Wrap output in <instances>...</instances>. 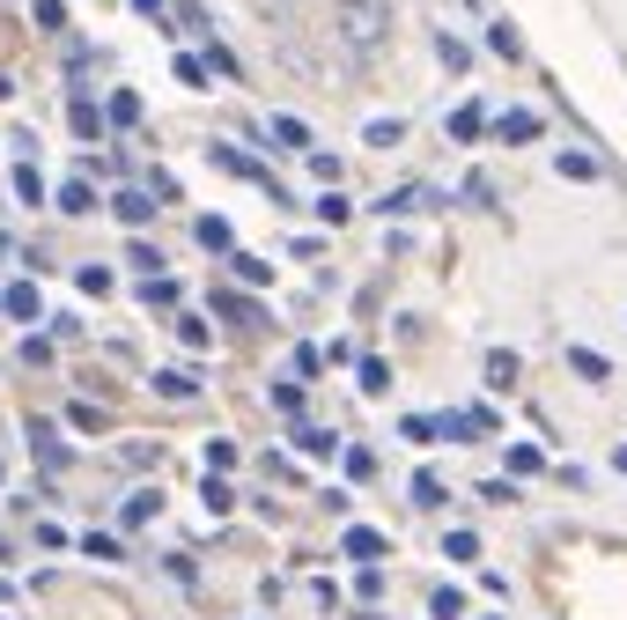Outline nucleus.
I'll list each match as a JSON object with an SVG mask.
<instances>
[{
    "label": "nucleus",
    "mask_w": 627,
    "mask_h": 620,
    "mask_svg": "<svg viewBox=\"0 0 627 620\" xmlns=\"http://www.w3.org/2000/svg\"><path fill=\"white\" fill-rule=\"evenodd\" d=\"M333 37L347 59H377L391 45V0H333Z\"/></svg>",
    "instance_id": "1"
},
{
    "label": "nucleus",
    "mask_w": 627,
    "mask_h": 620,
    "mask_svg": "<svg viewBox=\"0 0 627 620\" xmlns=\"http://www.w3.org/2000/svg\"><path fill=\"white\" fill-rule=\"evenodd\" d=\"M23 436H30V450H37V466H45V472H67V458H74V450L60 444V428H52L45 414H30V422H23Z\"/></svg>",
    "instance_id": "2"
},
{
    "label": "nucleus",
    "mask_w": 627,
    "mask_h": 620,
    "mask_svg": "<svg viewBox=\"0 0 627 620\" xmlns=\"http://www.w3.org/2000/svg\"><path fill=\"white\" fill-rule=\"evenodd\" d=\"M155 207H163V193H155V185H126V193L111 199V215H119L126 229H148V222H155Z\"/></svg>",
    "instance_id": "3"
},
{
    "label": "nucleus",
    "mask_w": 627,
    "mask_h": 620,
    "mask_svg": "<svg viewBox=\"0 0 627 620\" xmlns=\"http://www.w3.org/2000/svg\"><path fill=\"white\" fill-rule=\"evenodd\" d=\"M207 163H215V171H229V177H244V185H273V171H266L259 155L229 149V141H215V149H207Z\"/></svg>",
    "instance_id": "4"
},
{
    "label": "nucleus",
    "mask_w": 627,
    "mask_h": 620,
    "mask_svg": "<svg viewBox=\"0 0 627 620\" xmlns=\"http://www.w3.org/2000/svg\"><path fill=\"white\" fill-rule=\"evenodd\" d=\"M487 133H495V141H509V149H531V141L547 133V119H539V111H502Z\"/></svg>",
    "instance_id": "5"
},
{
    "label": "nucleus",
    "mask_w": 627,
    "mask_h": 620,
    "mask_svg": "<svg viewBox=\"0 0 627 620\" xmlns=\"http://www.w3.org/2000/svg\"><path fill=\"white\" fill-rule=\"evenodd\" d=\"M487 104H458V111H451V119H443V133H451V141H487Z\"/></svg>",
    "instance_id": "6"
},
{
    "label": "nucleus",
    "mask_w": 627,
    "mask_h": 620,
    "mask_svg": "<svg viewBox=\"0 0 627 620\" xmlns=\"http://www.w3.org/2000/svg\"><path fill=\"white\" fill-rule=\"evenodd\" d=\"M554 177H569V185H598L605 163H598V155H583V149H561L554 155Z\"/></svg>",
    "instance_id": "7"
},
{
    "label": "nucleus",
    "mask_w": 627,
    "mask_h": 620,
    "mask_svg": "<svg viewBox=\"0 0 627 620\" xmlns=\"http://www.w3.org/2000/svg\"><path fill=\"white\" fill-rule=\"evenodd\" d=\"M8 318H15V325H37V318H45V296H37V281H8Z\"/></svg>",
    "instance_id": "8"
},
{
    "label": "nucleus",
    "mask_w": 627,
    "mask_h": 620,
    "mask_svg": "<svg viewBox=\"0 0 627 620\" xmlns=\"http://www.w3.org/2000/svg\"><path fill=\"white\" fill-rule=\"evenodd\" d=\"M517 377H525V362H517L509 348L487 355V392H517Z\"/></svg>",
    "instance_id": "9"
},
{
    "label": "nucleus",
    "mask_w": 627,
    "mask_h": 620,
    "mask_svg": "<svg viewBox=\"0 0 627 620\" xmlns=\"http://www.w3.org/2000/svg\"><path fill=\"white\" fill-rule=\"evenodd\" d=\"M339 546H347L355 562H385V554H391V540H385V532H369V524H355V532H347Z\"/></svg>",
    "instance_id": "10"
},
{
    "label": "nucleus",
    "mask_w": 627,
    "mask_h": 620,
    "mask_svg": "<svg viewBox=\"0 0 627 620\" xmlns=\"http://www.w3.org/2000/svg\"><path fill=\"white\" fill-rule=\"evenodd\" d=\"M119 518H126V524H155V518H163V488H133Z\"/></svg>",
    "instance_id": "11"
},
{
    "label": "nucleus",
    "mask_w": 627,
    "mask_h": 620,
    "mask_svg": "<svg viewBox=\"0 0 627 620\" xmlns=\"http://www.w3.org/2000/svg\"><path fill=\"white\" fill-rule=\"evenodd\" d=\"M435 59H443L451 75H473V45H465V37H451V30H435Z\"/></svg>",
    "instance_id": "12"
},
{
    "label": "nucleus",
    "mask_w": 627,
    "mask_h": 620,
    "mask_svg": "<svg viewBox=\"0 0 627 620\" xmlns=\"http://www.w3.org/2000/svg\"><path fill=\"white\" fill-rule=\"evenodd\" d=\"M273 414L303 422V377H273Z\"/></svg>",
    "instance_id": "13"
},
{
    "label": "nucleus",
    "mask_w": 627,
    "mask_h": 620,
    "mask_svg": "<svg viewBox=\"0 0 627 620\" xmlns=\"http://www.w3.org/2000/svg\"><path fill=\"white\" fill-rule=\"evenodd\" d=\"M199 502H207V510L221 518V510H237V488H229V480H221V472L207 466V480H199Z\"/></svg>",
    "instance_id": "14"
},
{
    "label": "nucleus",
    "mask_w": 627,
    "mask_h": 620,
    "mask_svg": "<svg viewBox=\"0 0 627 620\" xmlns=\"http://www.w3.org/2000/svg\"><path fill=\"white\" fill-rule=\"evenodd\" d=\"M295 444L311 450V458H333V450H339V436H333V428H317V422H295Z\"/></svg>",
    "instance_id": "15"
},
{
    "label": "nucleus",
    "mask_w": 627,
    "mask_h": 620,
    "mask_svg": "<svg viewBox=\"0 0 627 620\" xmlns=\"http://www.w3.org/2000/svg\"><path fill=\"white\" fill-rule=\"evenodd\" d=\"M266 141H281V149H303V155H311V126H303V119H273V126H266Z\"/></svg>",
    "instance_id": "16"
},
{
    "label": "nucleus",
    "mask_w": 627,
    "mask_h": 620,
    "mask_svg": "<svg viewBox=\"0 0 627 620\" xmlns=\"http://www.w3.org/2000/svg\"><path fill=\"white\" fill-rule=\"evenodd\" d=\"M60 215H97V185H82V177L60 185Z\"/></svg>",
    "instance_id": "17"
},
{
    "label": "nucleus",
    "mask_w": 627,
    "mask_h": 620,
    "mask_svg": "<svg viewBox=\"0 0 627 620\" xmlns=\"http://www.w3.org/2000/svg\"><path fill=\"white\" fill-rule=\"evenodd\" d=\"M569 370H576L583 384H605V377H613V370H605V355H598V348H569Z\"/></svg>",
    "instance_id": "18"
},
{
    "label": "nucleus",
    "mask_w": 627,
    "mask_h": 620,
    "mask_svg": "<svg viewBox=\"0 0 627 620\" xmlns=\"http://www.w3.org/2000/svg\"><path fill=\"white\" fill-rule=\"evenodd\" d=\"M104 126H111V111H97L89 97H74V133H82V141H97Z\"/></svg>",
    "instance_id": "19"
},
{
    "label": "nucleus",
    "mask_w": 627,
    "mask_h": 620,
    "mask_svg": "<svg viewBox=\"0 0 627 620\" xmlns=\"http://www.w3.org/2000/svg\"><path fill=\"white\" fill-rule=\"evenodd\" d=\"M487 45L502 52V59H525V30L517 23H487Z\"/></svg>",
    "instance_id": "20"
},
{
    "label": "nucleus",
    "mask_w": 627,
    "mask_h": 620,
    "mask_svg": "<svg viewBox=\"0 0 627 620\" xmlns=\"http://www.w3.org/2000/svg\"><path fill=\"white\" fill-rule=\"evenodd\" d=\"M15 199H30V207H45V177H37V163H15Z\"/></svg>",
    "instance_id": "21"
},
{
    "label": "nucleus",
    "mask_w": 627,
    "mask_h": 620,
    "mask_svg": "<svg viewBox=\"0 0 627 620\" xmlns=\"http://www.w3.org/2000/svg\"><path fill=\"white\" fill-rule=\"evenodd\" d=\"M104 111H111V126H141V97H133V89H111Z\"/></svg>",
    "instance_id": "22"
},
{
    "label": "nucleus",
    "mask_w": 627,
    "mask_h": 620,
    "mask_svg": "<svg viewBox=\"0 0 627 620\" xmlns=\"http://www.w3.org/2000/svg\"><path fill=\"white\" fill-rule=\"evenodd\" d=\"M443 562H480V532H443Z\"/></svg>",
    "instance_id": "23"
},
{
    "label": "nucleus",
    "mask_w": 627,
    "mask_h": 620,
    "mask_svg": "<svg viewBox=\"0 0 627 620\" xmlns=\"http://www.w3.org/2000/svg\"><path fill=\"white\" fill-rule=\"evenodd\" d=\"M199 244H207V251H229V244H237V229L221 222V215H199Z\"/></svg>",
    "instance_id": "24"
},
{
    "label": "nucleus",
    "mask_w": 627,
    "mask_h": 620,
    "mask_svg": "<svg viewBox=\"0 0 627 620\" xmlns=\"http://www.w3.org/2000/svg\"><path fill=\"white\" fill-rule=\"evenodd\" d=\"M82 554H89V562H119L126 540H111V532H82Z\"/></svg>",
    "instance_id": "25"
},
{
    "label": "nucleus",
    "mask_w": 627,
    "mask_h": 620,
    "mask_svg": "<svg viewBox=\"0 0 627 620\" xmlns=\"http://www.w3.org/2000/svg\"><path fill=\"white\" fill-rule=\"evenodd\" d=\"M30 23L37 30H67V0H30Z\"/></svg>",
    "instance_id": "26"
},
{
    "label": "nucleus",
    "mask_w": 627,
    "mask_h": 620,
    "mask_svg": "<svg viewBox=\"0 0 627 620\" xmlns=\"http://www.w3.org/2000/svg\"><path fill=\"white\" fill-rule=\"evenodd\" d=\"M407 141V119H369V149H399Z\"/></svg>",
    "instance_id": "27"
},
{
    "label": "nucleus",
    "mask_w": 627,
    "mask_h": 620,
    "mask_svg": "<svg viewBox=\"0 0 627 620\" xmlns=\"http://www.w3.org/2000/svg\"><path fill=\"white\" fill-rule=\"evenodd\" d=\"M141 296L155 303V311H170V303H177V281H170V273H148V281H141Z\"/></svg>",
    "instance_id": "28"
},
{
    "label": "nucleus",
    "mask_w": 627,
    "mask_h": 620,
    "mask_svg": "<svg viewBox=\"0 0 627 620\" xmlns=\"http://www.w3.org/2000/svg\"><path fill=\"white\" fill-rule=\"evenodd\" d=\"M363 392H369V399L391 392V362H385V355H369V362H363Z\"/></svg>",
    "instance_id": "29"
},
{
    "label": "nucleus",
    "mask_w": 627,
    "mask_h": 620,
    "mask_svg": "<svg viewBox=\"0 0 627 620\" xmlns=\"http://www.w3.org/2000/svg\"><path fill=\"white\" fill-rule=\"evenodd\" d=\"M155 392H163V399H193L199 384H193L185 370H155Z\"/></svg>",
    "instance_id": "30"
},
{
    "label": "nucleus",
    "mask_w": 627,
    "mask_h": 620,
    "mask_svg": "<svg viewBox=\"0 0 627 620\" xmlns=\"http://www.w3.org/2000/svg\"><path fill=\"white\" fill-rule=\"evenodd\" d=\"M429 613H435V620H465V591H451V584H443V591L429 598Z\"/></svg>",
    "instance_id": "31"
},
{
    "label": "nucleus",
    "mask_w": 627,
    "mask_h": 620,
    "mask_svg": "<svg viewBox=\"0 0 627 620\" xmlns=\"http://www.w3.org/2000/svg\"><path fill=\"white\" fill-rule=\"evenodd\" d=\"M177 81H185V89H207V52H177Z\"/></svg>",
    "instance_id": "32"
},
{
    "label": "nucleus",
    "mask_w": 627,
    "mask_h": 620,
    "mask_svg": "<svg viewBox=\"0 0 627 620\" xmlns=\"http://www.w3.org/2000/svg\"><path fill=\"white\" fill-rule=\"evenodd\" d=\"M74 289H82V296H111V267H82L74 273Z\"/></svg>",
    "instance_id": "33"
},
{
    "label": "nucleus",
    "mask_w": 627,
    "mask_h": 620,
    "mask_svg": "<svg viewBox=\"0 0 627 620\" xmlns=\"http://www.w3.org/2000/svg\"><path fill=\"white\" fill-rule=\"evenodd\" d=\"M547 458H539V444H509V472H539Z\"/></svg>",
    "instance_id": "34"
},
{
    "label": "nucleus",
    "mask_w": 627,
    "mask_h": 620,
    "mask_svg": "<svg viewBox=\"0 0 627 620\" xmlns=\"http://www.w3.org/2000/svg\"><path fill=\"white\" fill-rule=\"evenodd\" d=\"M347 480H355V488H363V480H377V458H369V450H347Z\"/></svg>",
    "instance_id": "35"
},
{
    "label": "nucleus",
    "mask_w": 627,
    "mask_h": 620,
    "mask_svg": "<svg viewBox=\"0 0 627 620\" xmlns=\"http://www.w3.org/2000/svg\"><path fill=\"white\" fill-rule=\"evenodd\" d=\"M413 502H421V510H435V502H443V480H435V472H421V480H413Z\"/></svg>",
    "instance_id": "36"
},
{
    "label": "nucleus",
    "mask_w": 627,
    "mask_h": 620,
    "mask_svg": "<svg viewBox=\"0 0 627 620\" xmlns=\"http://www.w3.org/2000/svg\"><path fill=\"white\" fill-rule=\"evenodd\" d=\"M126 259H133L141 273H163V251H155V244H141V237H133V251H126Z\"/></svg>",
    "instance_id": "37"
},
{
    "label": "nucleus",
    "mask_w": 627,
    "mask_h": 620,
    "mask_svg": "<svg viewBox=\"0 0 627 620\" xmlns=\"http://www.w3.org/2000/svg\"><path fill=\"white\" fill-rule=\"evenodd\" d=\"M23 362H30V370H52V340H37V333H30V340H23Z\"/></svg>",
    "instance_id": "38"
},
{
    "label": "nucleus",
    "mask_w": 627,
    "mask_h": 620,
    "mask_svg": "<svg viewBox=\"0 0 627 620\" xmlns=\"http://www.w3.org/2000/svg\"><path fill=\"white\" fill-rule=\"evenodd\" d=\"M237 281H251V289H266V281H273V267H266V259H237Z\"/></svg>",
    "instance_id": "39"
},
{
    "label": "nucleus",
    "mask_w": 627,
    "mask_h": 620,
    "mask_svg": "<svg viewBox=\"0 0 627 620\" xmlns=\"http://www.w3.org/2000/svg\"><path fill=\"white\" fill-rule=\"evenodd\" d=\"M311 177H325V185H339V155H325V149H311Z\"/></svg>",
    "instance_id": "40"
},
{
    "label": "nucleus",
    "mask_w": 627,
    "mask_h": 620,
    "mask_svg": "<svg viewBox=\"0 0 627 620\" xmlns=\"http://www.w3.org/2000/svg\"><path fill=\"white\" fill-rule=\"evenodd\" d=\"M317 222H333V229H339V222H347V199L325 193V199H317Z\"/></svg>",
    "instance_id": "41"
},
{
    "label": "nucleus",
    "mask_w": 627,
    "mask_h": 620,
    "mask_svg": "<svg viewBox=\"0 0 627 620\" xmlns=\"http://www.w3.org/2000/svg\"><path fill=\"white\" fill-rule=\"evenodd\" d=\"M177 340L185 348H207V318H177Z\"/></svg>",
    "instance_id": "42"
},
{
    "label": "nucleus",
    "mask_w": 627,
    "mask_h": 620,
    "mask_svg": "<svg viewBox=\"0 0 627 620\" xmlns=\"http://www.w3.org/2000/svg\"><path fill=\"white\" fill-rule=\"evenodd\" d=\"M67 422L82 428V436H97V428H104V414H97V406H67Z\"/></svg>",
    "instance_id": "43"
},
{
    "label": "nucleus",
    "mask_w": 627,
    "mask_h": 620,
    "mask_svg": "<svg viewBox=\"0 0 627 620\" xmlns=\"http://www.w3.org/2000/svg\"><path fill=\"white\" fill-rule=\"evenodd\" d=\"M207 59H215V75H229V81L244 75V67H237V52H229V45H207Z\"/></svg>",
    "instance_id": "44"
},
{
    "label": "nucleus",
    "mask_w": 627,
    "mask_h": 620,
    "mask_svg": "<svg viewBox=\"0 0 627 620\" xmlns=\"http://www.w3.org/2000/svg\"><path fill=\"white\" fill-rule=\"evenodd\" d=\"M355 591H363V598H385V576H377V562H363V576H355Z\"/></svg>",
    "instance_id": "45"
},
{
    "label": "nucleus",
    "mask_w": 627,
    "mask_h": 620,
    "mask_svg": "<svg viewBox=\"0 0 627 620\" xmlns=\"http://www.w3.org/2000/svg\"><path fill=\"white\" fill-rule=\"evenodd\" d=\"M207 466L229 472V466H237V444H221V436H215V444H207Z\"/></svg>",
    "instance_id": "46"
},
{
    "label": "nucleus",
    "mask_w": 627,
    "mask_h": 620,
    "mask_svg": "<svg viewBox=\"0 0 627 620\" xmlns=\"http://www.w3.org/2000/svg\"><path fill=\"white\" fill-rule=\"evenodd\" d=\"M133 15H148V23H163V15H170V0H133Z\"/></svg>",
    "instance_id": "47"
},
{
    "label": "nucleus",
    "mask_w": 627,
    "mask_h": 620,
    "mask_svg": "<svg viewBox=\"0 0 627 620\" xmlns=\"http://www.w3.org/2000/svg\"><path fill=\"white\" fill-rule=\"evenodd\" d=\"M613 472H627V444H620V450H613Z\"/></svg>",
    "instance_id": "48"
},
{
    "label": "nucleus",
    "mask_w": 627,
    "mask_h": 620,
    "mask_svg": "<svg viewBox=\"0 0 627 620\" xmlns=\"http://www.w3.org/2000/svg\"><path fill=\"white\" fill-rule=\"evenodd\" d=\"M465 8H487V0H465Z\"/></svg>",
    "instance_id": "49"
},
{
    "label": "nucleus",
    "mask_w": 627,
    "mask_h": 620,
    "mask_svg": "<svg viewBox=\"0 0 627 620\" xmlns=\"http://www.w3.org/2000/svg\"><path fill=\"white\" fill-rule=\"evenodd\" d=\"M0 311H8V289H0Z\"/></svg>",
    "instance_id": "50"
}]
</instances>
